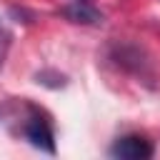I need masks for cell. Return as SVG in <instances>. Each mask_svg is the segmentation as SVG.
I'll list each match as a JSON object with an SVG mask.
<instances>
[{
  "mask_svg": "<svg viewBox=\"0 0 160 160\" xmlns=\"http://www.w3.org/2000/svg\"><path fill=\"white\" fill-rule=\"evenodd\" d=\"M22 135H25V140H30L32 148L45 150V152H50V155L55 152L52 128H50V122H48L35 108H30V115H28V120H25V125H22Z\"/></svg>",
  "mask_w": 160,
  "mask_h": 160,
  "instance_id": "1",
  "label": "cell"
},
{
  "mask_svg": "<svg viewBox=\"0 0 160 160\" xmlns=\"http://www.w3.org/2000/svg\"><path fill=\"white\" fill-rule=\"evenodd\" d=\"M152 152H155L152 142L140 135H125V138L115 140V145L110 148V155L120 158V160H148V158H152Z\"/></svg>",
  "mask_w": 160,
  "mask_h": 160,
  "instance_id": "2",
  "label": "cell"
},
{
  "mask_svg": "<svg viewBox=\"0 0 160 160\" xmlns=\"http://www.w3.org/2000/svg\"><path fill=\"white\" fill-rule=\"evenodd\" d=\"M60 15L70 22H78V25H100L102 22V12L98 8H92L88 0H72V2L62 5Z\"/></svg>",
  "mask_w": 160,
  "mask_h": 160,
  "instance_id": "3",
  "label": "cell"
},
{
  "mask_svg": "<svg viewBox=\"0 0 160 160\" xmlns=\"http://www.w3.org/2000/svg\"><path fill=\"white\" fill-rule=\"evenodd\" d=\"M35 80H38L40 85H45V88H62V85H65V75H60V72H55V70H40V72L35 75Z\"/></svg>",
  "mask_w": 160,
  "mask_h": 160,
  "instance_id": "4",
  "label": "cell"
},
{
  "mask_svg": "<svg viewBox=\"0 0 160 160\" xmlns=\"http://www.w3.org/2000/svg\"><path fill=\"white\" fill-rule=\"evenodd\" d=\"M10 45H12V32L5 28V22L0 20V68L5 65L8 60V52H10Z\"/></svg>",
  "mask_w": 160,
  "mask_h": 160,
  "instance_id": "5",
  "label": "cell"
}]
</instances>
